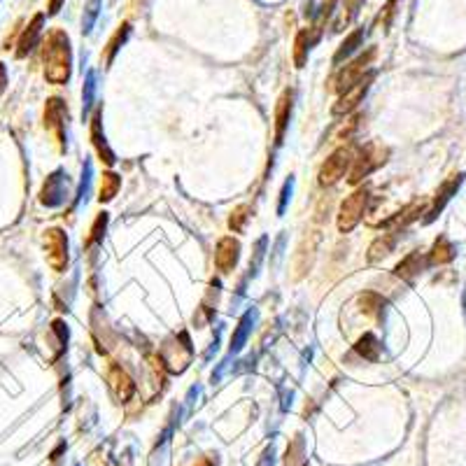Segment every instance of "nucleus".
<instances>
[{
    "instance_id": "nucleus-1",
    "label": "nucleus",
    "mask_w": 466,
    "mask_h": 466,
    "mask_svg": "<svg viewBox=\"0 0 466 466\" xmlns=\"http://www.w3.org/2000/svg\"><path fill=\"white\" fill-rule=\"evenodd\" d=\"M42 63H45V79L49 84H65L72 72V49L68 33L54 28L47 35L42 47Z\"/></svg>"
},
{
    "instance_id": "nucleus-2",
    "label": "nucleus",
    "mask_w": 466,
    "mask_h": 466,
    "mask_svg": "<svg viewBox=\"0 0 466 466\" xmlns=\"http://www.w3.org/2000/svg\"><path fill=\"white\" fill-rule=\"evenodd\" d=\"M387 157H390L387 147H382L380 142H368L366 147L357 154V159H352V168H350L347 182L350 185H359L364 178H368L371 173L380 168V166L387 161Z\"/></svg>"
},
{
    "instance_id": "nucleus-3",
    "label": "nucleus",
    "mask_w": 466,
    "mask_h": 466,
    "mask_svg": "<svg viewBox=\"0 0 466 466\" xmlns=\"http://www.w3.org/2000/svg\"><path fill=\"white\" fill-rule=\"evenodd\" d=\"M368 199H371L368 187H361L340 203V210H338V231L340 233H350L357 224L361 222V217L366 215Z\"/></svg>"
},
{
    "instance_id": "nucleus-4",
    "label": "nucleus",
    "mask_w": 466,
    "mask_h": 466,
    "mask_svg": "<svg viewBox=\"0 0 466 466\" xmlns=\"http://www.w3.org/2000/svg\"><path fill=\"white\" fill-rule=\"evenodd\" d=\"M373 58H375V49H366V52L357 56L354 61H350L345 68H340L336 72V77H333V89L338 93H345L350 86H354L359 79H364V75H366L371 68V63H373Z\"/></svg>"
},
{
    "instance_id": "nucleus-5",
    "label": "nucleus",
    "mask_w": 466,
    "mask_h": 466,
    "mask_svg": "<svg viewBox=\"0 0 466 466\" xmlns=\"http://www.w3.org/2000/svg\"><path fill=\"white\" fill-rule=\"evenodd\" d=\"M42 245H45V259L47 264L54 268L56 273H63L68 268V236L63 229H47L42 236Z\"/></svg>"
},
{
    "instance_id": "nucleus-6",
    "label": "nucleus",
    "mask_w": 466,
    "mask_h": 466,
    "mask_svg": "<svg viewBox=\"0 0 466 466\" xmlns=\"http://www.w3.org/2000/svg\"><path fill=\"white\" fill-rule=\"evenodd\" d=\"M350 161H352V152H350V147H338V149L333 152V154L322 164V168H319V175H317V182H319L322 187L336 185V182L347 173Z\"/></svg>"
},
{
    "instance_id": "nucleus-7",
    "label": "nucleus",
    "mask_w": 466,
    "mask_h": 466,
    "mask_svg": "<svg viewBox=\"0 0 466 466\" xmlns=\"http://www.w3.org/2000/svg\"><path fill=\"white\" fill-rule=\"evenodd\" d=\"M373 79H375V72L368 70L366 75H364V79H359V82H357L354 86H350L345 93H340V98L336 100V103H333L331 112L338 114V116L352 112L354 107L364 100V96L368 93V86H371V82H373Z\"/></svg>"
},
{
    "instance_id": "nucleus-8",
    "label": "nucleus",
    "mask_w": 466,
    "mask_h": 466,
    "mask_svg": "<svg viewBox=\"0 0 466 466\" xmlns=\"http://www.w3.org/2000/svg\"><path fill=\"white\" fill-rule=\"evenodd\" d=\"M65 116H68V110H65L61 98H49L45 105V128L54 135V140L58 142V147H63L65 142Z\"/></svg>"
},
{
    "instance_id": "nucleus-9",
    "label": "nucleus",
    "mask_w": 466,
    "mask_h": 466,
    "mask_svg": "<svg viewBox=\"0 0 466 466\" xmlns=\"http://www.w3.org/2000/svg\"><path fill=\"white\" fill-rule=\"evenodd\" d=\"M317 245H319V231H310L308 236H303L301 245L296 247L294 252V275L296 278H303L305 273L310 271L312 261H315L317 254Z\"/></svg>"
},
{
    "instance_id": "nucleus-10",
    "label": "nucleus",
    "mask_w": 466,
    "mask_h": 466,
    "mask_svg": "<svg viewBox=\"0 0 466 466\" xmlns=\"http://www.w3.org/2000/svg\"><path fill=\"white\" fill-rule=\"evenodd\" d=\"M238 257H240V243L233 236H224L220 243H217V250H215L217 271L231 273L238 264Z\"/></svg>"
},
{
    "instance_id": "nucleus-11",
    "label": "nucleus",
    "mask_w": 466,
    "mask_h": 466,
    "mask_svg": "<svg viewBox=\"0 0 466 466\" xmlns=\"http://www.w3.org/2000/svg\"><path fill=\"white\" fill-rule=\"evenodd\" d=\"M107 385H110L112 394L119 404H126L128 399L135 394V382L131 380V375L121 366H116V364H112L110 371H107Z\"/></svg>"
},
{
    "instance_id": "nucleus-12",
    "label": "nucleus",
    "mask_w": 466,
    "mask_h": 466,
    "mask_svg": "<svg viewBox=\"0 0 466 466\" xmlns=\"http://www.w3.org/2000/svg\"><path fill=\"white\" fill-rule=\"evenodd\" d=\"M42 26H45V14H35L24 31L19 35V45H17V58H26L28 54L38 47L40 35H42Z\"/></svg>"
},
{
    "instance_id": "nucleus-13",
    "label": "nucleus",
    "mask_w": 466,
    "mask_h": 466,
    "mask_svg": "<svg viewBox=\"0 0 466 466\" xmlns=\"http://www.w3.org/2000/svg\"><path fill=\"white\" fill-rule=\"evenodd\" d=\"M63 199H65V178L61 171H56L54 175H49L45 187H42L40 201H42V206L56 208V206H61Z\"/></svg>"
},
{
    "instance_id": "nucleus-14",
    "label": "nucleus",
    "mask_w": 466,
    "mask_h": 466,
    "mask_svg": "<svg viewBox=\"0 0 466 466\" xmlns=\"http://www.w3.org/2000/svg\"><path fill=\"white\" fill-rule=\"evenodd\" d=\"M460 182H462V175H455V178H450L448 182H443L441 185V189L436 192V199H434V203H432V208L427 210V217H425V222L429 224V222H434L436 217H439V213L443 208H446V203L453 199V194L457 192V187H460Z\"/></svg>"
},
{
    "instance_id": "nucleus-15",
    "label": "nucleus",
    "mask_w": 466,
    "mask_h": 466,
    "mask_svg": "<svg viewBox=\"0 0 466 466\" xmlns=\"http://www.w3.org/2000/svg\"><path fill=\"white\" fill-rule=\"evenodd\" d=\"M291 100H294V91L287 89L278 98V105H275V142L278 145L282 142V138H285V131L291 116Z\"/></svg>"
},
{
    "instance_id": "nucleus-16",
    "label": "nucleus",
    "mask_w": 466,
    "mask_h": 466,
    "mask_svg": "<svg viewBox=\"0 0 466 466\" xmlns=\"http://www.w3.org/2000/svg\"><path fill=\"white\" fill-rule=\"evenodd\" d=\"M91 142H93V147H96V152H98L100 161H105L107 166H112L114 164V154H112V149L107 147L103 126H100V107L91 116Z\"/></svg>"
},
{
    "instance_id": "nucleus-17",
    "label": "nucleus",
    "mask_w": 466,
    "mask_h": 466,
    "mask_svg": "<svg viewBox=\"0 0 466 466\" xmlns=\"http://www.w3.org/2000/svg\"><path fill=\"white\" fill-rule=\"evenodd\" d=\"M422 266H425V257H422L420 252H411L408 254L406 259H401L397 264V268H394V275L397 278H401V280H408L411 282L415 275H418L420 271H422Z\"/></svg>"
},
{
    "instance_id": "nucleus-18",
    "label": "nucleus",
    "mask_w": 466,
    "mask_h": 466,
    "mask_svg": "<svg viewBox=\"0 0 466 466\" xmlns=\"http://www.w3.org/2000/svg\"><path fill=\"white\" fill-rule=\"evenodd\" d=\"M455 259V245L450 243L446 236L436 238V243L432 247V252H429V264L432 266H441V264H448V261Z\"/></svg>"
},
{
    "instance_id": "nucleus-19",
    "label": "nucleus",
    "mask_w": 466,
    "mask_h": 466,
    "mask_svg": "<svg viewBox=\"0 0 466 466\" xmlns=\"http://www.w3.org/2000/svg\"><path fill=\"white\" fill-rule=\"evenodd\" d=\"M394 245H397V233H382L380 238H375L373 240V245L368 247V261L371 264H375V261H380L382 257H387V254L394 250Z\"/></svg>"
},
{
    "instance_id": "nucleus-20",
    "label": "nucleus",
    "mask_w": 466,
    "mask_h": 466,
    "mask_svg": "<svg viewBox=\"0 0 466 466\" xmlns=\"http://www.w3.org/2000/svg\"><path fill=\"white\" fill-rule=\"evenodd\" d=\"M361 3H364V0H343V7H340L338 17H336V21H333V26H331L333 33H340L345 26L352 24L354 17H357V12H359Z\"/></svg>"
},
{
    "instance_id": "nucleus-21",
    "label": "nucleus",
    "mask_w": 466,
    "mask_h": 466,
    "mask_svg": "<svg viewBox=\"0 0 466 466\" xmlns=\"http://www.w3.org/2000/svg\"><path fill=\"white\" fill-rule=\"evenodd\" d=\"M361 40H364V31H361V28H357V31L350 33L347 38L343 40V45L338 47V52L333 54V65H340L350 54H354L357 49H359Z\"/></svg>"
},
{
    "instance_id": "nucleus-22",
    "label": "nucleus",
    "mask_w": 466,
    "mask_h": 466,
    "mask_svg": "<svg viewBox=\"0 0 466 466\" xmlns=\"http://www.w3.org/2000/svg\"><path fill=\"white\" fill-rule=\"evenodd\" d=\"M121 187V178L116 173H103V178H100V192H98V201L100 203H110L116 192H119Z\"/></svg>"
},
{
    "instance_id": "nucleus-23",
    "label": "nucleus",
    "mask_w": 466,
    "mask_h": 466,
    "mask_svg": "<svg viewBox=\"0 0 466 466\" xmlns=\"http://www.w3.org/2000/svg\"><path fill=\"white\" fill-rule=\"evenodd\" d=\"M354 350L368 361H378V357H380V343H378V338L373 333H364V336L357 340Z\"/></svg>"
},
{
    "instance_id": "nucleus-24",
    "label": "nucleus",
    "mask_w": 466,
    "mask_h": 466,
    "mask_svg": "<svg viewBox=\"0 0 466 466\" xmlns=\"http://www.w3.org/2000/svg\"><path fill=\"white\" fill-rule=\"evenodd\" d=\"M128 33H131V26H128V21H124V24L116 28V33L110 38V42L105 45V63L110 65L112 63V58H114V54L119 52V47L126 42V38H128Z\"/></svg>"
},
{
    "instance_id": "nucleus-25",
    "label": "nucleus",
    "mask_w": 466,
    "mask_h": 466,
    "mask_svg": "<svg viewBox=\"0 0 466 466\" xmlns=\"http://www.w3.org/2000/svg\"><path fill=\"white\" fill-rule=\"evenodd\" d=\"M308 49H310V33L303 28V31L296 33V40H294V63H296V68H303L305 61H308Z\"/></svg>"
},
{
    "instance_id": "nucleus-26",
    "label": "nucleus",
    "mask_w": 466,
    "mask_h": 466,
    "mask_svg": "<svg viewBox=\"0 0 466 466\" xmlns=\"http://www.w3.org/2000/svg\"><path fill=\"white\" fill-rule=\"evenodd\" d=\"M359 305H361V312H366V315H375V312H380L385 308V298L373 294V291H366V294L359 296Z\"/></svg>"
},
{
    "instance_id": "nucleus-27",
    "label": "nucleus",
    "mask_w": 466,
    "mask_h": 466,
    "mask_svg": "<svg viewBox=\"0 0 466 466\" xmlns=\"http://www.w3.org/2000/svg\"><path fill=\"white\" fill-rule=\"evenodd\" d=\"M250 213H252V208H250V206H238L236 210H233L231 217H229V227H231V231L243 233V231H245L247 220H250Z\"/></svg>"
},
{
    "instance_id": "nucleus-28",
    "label": "nucleus",
    "mask_w": 466,
    "mask_h": 466,
    "mask_svg": "<svg viewBox=\"0 0 466 466\" xmlns=\"http://www.w3.org/2000/svg\"><path fill=\"white\" fill-rule=\"evenodd\" d=\"M399 3L401 0H387V5L382 7L380 10V14L375 17V28H382V31H387L390 28V24H392V19H394V14H397V7H399Z\"/></svg>"
},
{
    "instance_id": "nucleus-29",
    "label": "nucleus",
    "mask_w": 466,
    "mask_h": 466,
    "mask_svg": "<svg viewBox=\"0 0 466 466\" xmlns=\"http://www.w3.org/2000/svg\"><path fill=\"white\" fill-rule=\"evenodd\" d=\"M98 10H100V0H86V7H84V19H82V31L89 33L93 24H96L98 19Z\"/></svg>"
},
{
    "instance_id": "nucleus-30",
    "label": "nucleus",
    "mask_w": 466,
    "mask_h": 466,
    "mask_svg": "<svg viewBox=\"0 0 466 466\" xmlns=\"http://www.w3.org/2000/svg\"><path fill=\"white\" fill-rule=\"evenodd\" d=\"M105 227H107V215L100 213V215L96 217V222H93V227H91V236L86 238V247H91V245H96V243H100V240H103Z\"/></svg>"
},
{
    "instance_id": "nucleus-31",
    "label": "nucleus",
    "mask_w": 466,
    "mask_h": 466,
    "mask_svg": "<svg viewBox=\"0 0 466 466\" xmlns=\"http://www.w3.org/2000/svg\"><path fill=\"white\" fill-rule=\"evenodd\" d=\"M250 319H252V315H245L243 319H240L238 329H236V333H233V338H231V350L243 347L245 338H247V331H250Z\"/></svg>"
},
{
    "instance_id": "nucleus-32",
    "label": "nucleus",
    "mask_w": 466,
    "mask_h": 466,
    "mask_svg": "<svg viewBox=\"0 0 466 466\" xmlns=\"http://www.w3.org/2000/svg\"><path fill=\"white\" fill-rule=\"evenodd\" d=\"M301 457H303V441H301V436H298V439L287 448V466H296L298 462L305 466V462L301 460Z\"/></svg>"
},
{
    "instance_id": "nucleus-33",
    "label": "nucleus",
    "mask_w": 466,
    "mask_h": 466,
    "mask_svg": "<svg viewBox=\"0 0 466 466\" xmlns=\"http://www.w3.org/2000/svg\"><path fill=\"white\" fill-rule=\"evenodd\" d=\"M359 121H361V114H354V116H350V119L340 126V131H338V140H347V138H352V133L357 128H359Z\"/></svg>"
},
{
    "instance_id": "nucleus-34",
    "label": "nucleus",
    "mask_w": 466,
    "mask_h": 466,
    "mask_svg": "<svg viewBox=\"0 0 466 466\" xmlns=\"http://www.w3.org/2000/svg\"><path fill=\"white\" fill-rule=\"evenodd\" d=\"M84 107L91 105V98H93V75H89V79H86V89H84Z\"/></svg>"
},
{
    "instance_id": "nucleus-35",
    "label": "nucleus",
    "mask_w": 466,
    "mask_h": 466,
    "mask_svg": "<svg viewBox=\"0 0 466 466\" xmlns=\"http://www.w3.org/2000/svg\"><path fill=\"white\" fill-rule=\"evenodd\" d=\"M289 192H291V180L285 185V189H282V199H280V208H278L280 213L285 210V203H287V194H289Z\"/></svg>"
},
{
    "instance_id": "nucleus-36",
    "label": "nucleus",
    "mask_w": 466,
    "mask_h": 466,
    "mask_svg": "<svg viewBox=\"0 0 466 466\" xmlns=\"http://www.w3.org/2000/svg\"><path fill=\"white\" fill-rule=\"evenodd\" d=\"M5 84H7V68L5 63H0V93L5 91Z\"/></svg>"
},
{
    "instance_id": "nucleus-37",
    "label": "nucleus",
    "mask_w": 466,
    "mask_h": 466,
    "mask_svg": "<svg viewBox=\"0 0 466 466\" xmlns=\"http://www.w3.org/2000/svg\"><path fill=\"white\" fill-rule=\"evenodd\" d=\"M61 5H63V0H49V14H56L58 10H61Z\"/></svg>"
},
{
    "instance_id": "nucleus-38",
    "label": "nucleus",
    "mask_w": 466,
    "mask_h": 466,
    "mask_svg": "<svg viewBox=\"0 0 466 466\" xmlns=\"http://www.w3.org/2000/svg\"><path fill=\"white\" fill-rule=\"evenodd\" d=\"M196 466H215V464H213V462H210V460H203L201 464H196Z\"/></svg>"
}]
</instances>
